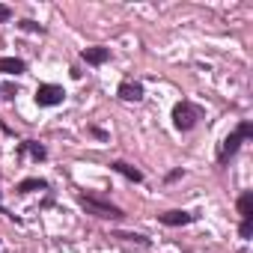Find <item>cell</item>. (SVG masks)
<instances>
[{
  "label": "cell",
  "mask_w": 253,
  "mask_h": 253,
  "mask_svg": "<svg viewBox=\"0 0 253 253\" xmlns=\"http://www.w3.org/2000/svg\"><path fill=\"white\" fill-rule=\"evenodd\" d=\"M250 137H253V122H250V119H241V122L235 125V131L220 143V149H217V164H220V167H226V164H229V158L238 152V146H241L244 140H250Z\"/></svg>",
  "instance_id": "obj_1"
},
{
  "label": "cell",
  "mask_w": 253,
  "mask_h": 253,
  "mask_svg": "<svg viewBox=\"0 0 253 253\" xmlns=\"http://www.w3.org/2000/svg\"><path fill=\"white\" fill-rule=\"evenodd\" d=\"M18 27H21V30H27V33H45V27H42V24H36V21H30V18L18 21Z\"/></svg>",
  "instance_id": "obj_14"
},
{
  "label": "cell",
  "mask_w": 253,
  "mask_h": 253,
  "mask_svg": "<svg viewBox=\"0 0 253 253\" xmlns=\"http://www.w3.org/2000/svg\"><path fill=\"white\" fill-rule=\"evenodd\" d=\"M238 214H241V223H238V235L247 241L250 235H253V194L250 191H244L241 197H238Z\"/></svg>",
  "instance_id": "obj_4"
},
{
  "label": "cell",
  "mask_w": 253,
  "mask_h": 253,
  "mask_svg": "<svg viewBox=\"0 0 253 253\" xmlns=\"http://www.w3.org/2000/svg\"><path fill=\"white\" fill-rule=\"evenodd\" d=\"M24 60H18V57H0V72L3 75H24Z\"/></svg>",
  "instance_id": "obj_11"
},
{
  "label": "cell",
  "mask_w": 253,
  "mask_h": 253,
  "mask_svg": "<svg viewBox=\"0 0 253 253\" xmlns=\"http://www.w3.org/2000/svg\"><path fill=\"white\" fill-rule=\"evenodd\" d=\"M116 95L122 101H143V84H137V81H122L119 89H116Z\"/></svg>",
  "instance_id": "obj_7"
},
{
  "label": "cell",
  "mask_w": 253,
  "mask_h": 253,
  "mask_svg": "<svg viewBox=\"0 0 253 253\" xmlns=\"http://www.w3.org/2000/svg\"><path fill=\"white\" fill-rule=\"evenodd\" d=\"M176 179H182V170H173V173H167V182H176Z\"/></svg>",
  "instance_id": "obj_16"
},
{
  "label": "cell",
  "mask_w": 253,
  "mask_h": 253,
  "mask_svg": "<svg viewBox=\"0 0 253 253\" xmlns=\"http://www.w3.org/2000/svg\"><path fill=\"white\" fill-rule=\"evenodd\" d=\"M33 191H48V182L39 179V176H33V179L18 182V188H15V194H33Z\"/></svg>",
  "instance_id": "obj_12"
},
{
  "label": "cell",
  "mask_w": 253,
  "mask_h": 253,
  "mask_svg": "<svg viewBox=\"0 0 253 253\" xmlns=\"http://www.w3.org/2000/svg\"><path fill=\"white\" fill-rule=\"evenodd\" d=\"M0 211H6V209H3V194H0Z\"/></svg>",
  "instance_id": "obj_18"
},
{
  "label": "cell",
  "mask_w": 253,
  "mask_h": 253,
  "mask_svg": "<svg viewBox=\"0 0 253 253\" xmlns=\"http://www.w3.org/2000/svg\"><path fill=\"white\" fill-rule=\"evenodd\" d=\"M110 238H122V241H134V244H140V247H149L152 241L146 238V235H137V232H113Z\"/></svg>",
  "instance_id": "obj_13"
},
{
  "label": "cell",
  "mask_w": 253,
  "mask_h": 253,
  "mask_svg": "<svg viewBox=\"0 0 253 253\" xmlns=\"http://www.w3.org/2000/svg\"><path fill=\"white\" fill-rule=\"evenodd\" d=\"M78 203L86 209V214L101 217V220H122L125 217V211L119 206H113V203H107V200H101L95 194H78Z\"/></svg>",
  "instance_id": "obj_2"
},
{
  "label": "cell",
  "mask_w": 253,
  "mask_h": 253,
  "mask_svg": "<svg viewBox=\"0 0 253 253\" xmlns=\"http://www.w3.org/2000/svg\"><path fill=\"white\" fill-rule=\"evenodd\" d=\"M33 98H36V104H39V107H57V104H63L66 89H63V86H57V84H39Z\"/></svg>",
  "instance_id": "obj_5"
},
{
  "label": "cell",
  "mask_w": 253,
  "mask_h": 253,
  "mask_svg": "<svg viewBox=\"0 0 253 253\" xmlns=\"http://www.w3.org/2000/svg\"><path fill=\"white\" fill-rule=\"evenodd\" d=\"M9 18H12V9H9L6 3H0V24H6Z\"/></svg>",
  "instance_id": "obj_15"
},
{
  "label": "cell",
  "mask_w": 253,
  "mask_h": 253,
  "mask_svg": "<svg viewBox=\"0 0 253 253\" xmlns=\"http://www.w3.org/2000/svg\"><path fill=\"white\" fill-rule=\"evenodd\" d=\"M81 60H84V63H89V66H104V63L110 60V48H104V45L84 48V51H81Z\"/></svg>",
  "instance_id": "obj_8"
},
{
  "label": "cell",
  "mask_w": 253,
  "mask_h": 253,
  "mask_svg": "<svg viewBox=\"0 0 253 253\" xmlns=\"http://www.w3.org/2000/svg\"><path fill=\"white\" fill-rule=\"evenodd\" d=\"M15 155H18V158H21V155H33V161H45V158H48V149H45L42 143H36V140H24V143H18Z\"/></svg>",
  "instance_id": "obj_9"
},
{
  "label": "cell",
  "mask_w": 253,
  "mask_h": 253,
  "mask_svg": "<svg viewBox=\"0 0 253 253\" xmlns=\"http://www.w3.org/2000/svg\"><path fill=\"white\" fill-rule=\"evenodd\" d=\"M203 116H206L203 107L194 104V101H188V98H182V101L173 104V125H176V131H191Z\"/></svg>",
  "instance_id": "obj_3"
},
{
  "label": "cell",
  "mask_w": 253,
  "mask_h": 253,
  "mask_svg": "<svg viewBox=\"0 0 253 253\" xmlns=\"http://www.w3.org/2000/svg\"><path fill=\"white\" fill-rule=\"evenodd\" d=\"M89 131H92V134H95V137H98V140H107V134H104V131H101V128H89Z\"/></svg>",
  "instance_id": "obj_17"
},
{
  "label": "cell",
  "mask_w": 253,
  "mask_h": 253,
  "mask_svg": "<svg viewBox=\"0 0 253 253\" xmlns=\"http://www.w3.org/2000/svg\"><path fill=\"white\" fill-rule=\"evenodd\" d=\"M110 170H113V173H119V176H125V179L134 182V185H137V182H143V173H140L137 167H131V164H125V161H113V164H110Z\"/></svg>",
  "instance_id": "obj_10"
},
{
  "label": "cell",
  "mask_w": 253,
  "mask_h": 253,
  "mask_svg": "<svg viewBox=\"0 0 253 253\" xmlns=\"http://www.w3.org/2000/svg\"><path fill=\"white\" fill-rule=\"evenodd\" d=\"M158 220H161L164 226H188V223H194V220H197V214H194V211L173 209V211H164V214H158Z\"/></svg>",
  "instance_id": "obj_6"
}]
</instances>
